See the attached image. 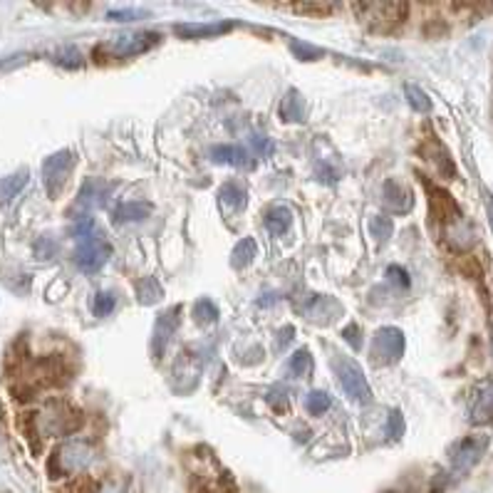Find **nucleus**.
I'll use <instances>...</instances> for the list:
<instances>
[{
	"label": "nucleus",
	"instance_id": "nucleus-1",
	"mask_svg": "<svg viewBox=\"0 0 493 493\" xmlns=\"http://www.w3.org/2000/svg\"><path fill=\"white\" fill-rule=\"evenodd\" d=\"M72 236L77 241V248H75V263L80 265L85 273H97L102 271L112 255V246L107 243V238L97 231V226L92 221L90 216H80L75 229H72Z\"/></svg>",
	"mask_w": 493,
	"mask_h": 493
},
{
	"label": "nucleus",
	"instance_id": "nucleus-2",
	"mask_svg": "<svg viewBox=\"0 0 493 493\" xmlns=\"http://www.w3.org/2000/svg\"><path fill=\"white\" fill-rule=\"evenodd\" d=\"M161 40L159 32H124V35H114L110 40L97 48V55H110V58H117V60H124V58H134V55H141V52H149L157 42Z\"/></svg>",
	"mask_w": 493,
	"mask_h": 493
},
{
	"label": "nucleus",
	"instance_id": "nucleus-3",
	"mask_svg": "<svg viewBox=\"0 0 493 493\" xmlns=\"http://www.w3.org/2000/svg\"><path fill=\"white\" fill-rule=\"evenodd\" d=\"M82 414L62 399H52L45 412L38 417V432L40 434H75L80 429Z\"/></svg>",
	"mask_w": 493,
	"mask_h": 493
},
{
	"label": "nucleus",
	"instance_id": "nucleus-4",
	"mask_svg": "<svg viewBox=\"0 0 493 493\" xmlns=\"http://www.w3.org/2000/svg\"><path fill=\"white\" fill-rule=\"evenodd\" d=\"M335 372H337V380L343 384L345 394L357 404H370L372 402V390H370V382L364 377L363 367L347 357H340L335 360Z\"/></svg>",
	"mask_w": 493,
	"mask_h": 493
},
{
	"label": "nucleus",
	"instance_id": "nucleus-5",
	"mask_svg": "<svg viewBox=\"0 0 493 493\" xmlns=\"http://www.w3.org/2000/svg\"><path fill=\"white\" fill-rule=\"evenodd\" d=\"M75 154L70 149L58 151L52 154L48 159L42 161V182H45V189L50 193V199H58L60 192L65 189L67 184V176L75 169Z\"/></svg>",
	"mask_w": 493,
	"mask_h": 493
},
{
	"label": "nucleus",
	"instance_id": "nucleus-6",
	"mask_svg": "<svg viewBox=\"0 0 493 493\" xmlns=\"http://www.w3.org/2000/svg\"><path fill=\"white\" fill-rule=\"evenodd\" d=\"M92 459H94L92 444L72 439V442L62 444L60 449L55 452L50 466L58 463V466H60V473H80L90 466ZM60 473H58V476H60Z\"/></svg>",
	"mask_w": 493,
	"mask_h": 493
},
{
	"label": "nucleus",
	"instance_id": "nucleus-7",
	"mask_svg": "<svg viewBox=\"0 0 493 493\" xmlns=\"http://www.w3.org/2000/svg\"><path fill=\"white\" fill-rule=\"evenodd\" d=\"M404 354V333L399 327H382L372 340V360L377 364H394Z\"/></svg>",
	"mask_w": 493,
	"mask_h": 493
},
{
	"label": "nucleus",
	"instance_id": "nucleus-8",
	"mask_svg": "<svg viewBox=\"0 0 493 493\" xmlns=\"http://www.w3.org/2000/svg\"><path fill=\"white\" fill-rule=\"evenodd\" d=\"M424 186H426V192H429V209H432V216L439 221V226H446V223L456 221V219H462L463 213L459 209V203L453 202V196L449 192H444L439 186H434L432 182H426L424 179Z\"/></svg>",
	"mask_w": 493,
	"mask_h": 493
},
{
	"label": "nucleus",
	"instance_id": "nucleus-9",
	"mask_svg": "<svg viewBox=\"0 0 493 493\" xmlns=\"http://www.w3.org/2000/svg\"><path fill=\"white\" fill-rule=\"evenodd\" d=\"M357 13H370L364 21L374 22L377 28H384L387 22L390 25H397L407 18L409 13V5L407 3H363V5H354Z\"/></svg>",
	"mask_w": 493,
	"mask_h": 493
},
{
	"label": "nucleus",
	"instance_id": "nucleus-10",
	"mask_svg": "<svg viewBox=\"0 0 493 493\" xmlns=\"http://www.w3.org/2000/svg\"><path fill=\"white\" fill-rule=\"evenodd\" d=\"M179 322H182V305L166 310L159 320H157V327H154V335H151V354H154V357L164 354L166 345L172 340V335L176 333V327H179Z\"/></svg>",
	"mask_w": 493,
	"mask_h": 493
},
{
	"label": "nucleus",
	"instance_id": "nucleus-11",
	"mask_svg": "<svg viewBox=\"0 0 493 493\" xmlns=\"http://www.w3.org/2000/svg\"><path fill=\"white\" fill-rule=\"evenodd\" d=\"M382 196H384V206L390 209L392 213H409L414 206V193L409 186H404L402 182L397 179H387L382 186Z\"/></svg>",
	"mask_w": 493,
	"mask_h": 493
},
{
	"label": "nucleus",
	"instance_id": "nucleus-12",
	"mask_svg": "<svg viewBox=\"0 0 493 493\" xmlns=\"http://www.w3.org/2000/svg\"><path fill=\"white\" fill-rule=\"evenodd\" d=\"M305 318L310 322H320V325H327L333 322L337 315H343V305L330 298V295H312L310 302L302 308Z\"/></svg>",
	"mask_w": 493,
	"mask_h": 493
},
{
	"label": "nucleus",
	"instance_id": "nucleus-13",
	"mask_svg": "<svg viewBox=\"0 0 493 493\" xmlns=\"http://www.w3.org/2000/svg\"><path fill=\"white\" fill-rule=\"evenodd\" d=\"M444 238L449 241V246L452 248H456V251H469L473 243H476V229H473L471 221H466V219H456V221L446 223L444 226Z\"/></svg>",
	"mask_w": 493,
	"mask_h": 493
},
{
	"label": "nucleus",
	"instance_id": "nucleus-14",
	"mask_svg": "<svg viewBox=\"0 0 493 493\" xmlns=\"http://www.w3.org/2000/svg\"><path fill=\"white\" fill-rule=\"evenodd\" d=\"M481 449L483 442L479 439H463V442L456 444V452L452 453V462H453V471L456 473H466L471 471L473 466L479 463L481 459Z\"/></svg>",
	"mask_w": 493,
	"mask_h": 493
},
{
	"label": "nucleus",
	"instance_id": "nucleus-15",
	"mask_svg": "<svg viewBox=\"0 0 493 493\" xmlns=\"http://www.w3.org/2000/svg\"><path fill=\"white\" fill-rule=\"evenodd\" d=\"M213 164H231V166H253L251 154L246 147H238V144H219L209 151Z\"/></svg>",
	"mask_w": 493,
	"mask_h": 493
},
{
	"label": "nucleus",
	"instance_id": "nucleus-16",
	"mask_svg": "<svg viewBox=\"0 0 493 493\" xmlns=\"http://www.w3.org/2000/svg\"><path fill=\"white\" fill-rule=\"evenodd\" d=\"M491 380L486 377L483 380V384L473 392V399H471V422L473 424H486L491 422Z\"/></svg>",
	"mask_w": 493,
	"mask_h": 493
},
{
	"label": "nucleus",
	"instance_id": "nucleus-17",
	"mask_svg": "<svg viewBox=\"0 0 493 493\" xmlns=\"http://www.w3.org/2000/svg\"><path fill=\"white\" fill-rule=\"evenodd\" d=\"M422 154L426 159L432 161L434 166H436V172L444 179H453L456 176V166H453V159L449 157V151L444 149L439 141H429V144H424Z\"/></svg>",
	"mask_w": 493,
	"mask_h": 493
},
{
	"label": "nucleus",
	"instance_id": "nucleus-18",
	"mask_svg": "<svg viewBox=\"0 0 493 493\" xmlns=\"http://www.w3.org/2000/svg\"><path fill=\"white\" fill-rule=\"evenodd\" d=\"M231 31L229 22H186V25H176V35H182L186 40H199V38H216L223 32Z\"/></svg>",
	"mask_w": 493,
	"mask_h": 493
},
{
	"label": "nucleus",
	"instance_id": "nucleus-19",
	"mask_svg": "<svg viewBox=\"0 0 493 493\" xmlns=\"http://www.w3.org/2000/svg\"><path fill=\"white\" fill-rule=\"evenodd\" d=\"M263 223H265V229H268L273 236H282V233L292 226V211L285 203H275V206H271V209L265 211Z\"/></svg>",
	"mask_w": 493,
	"mask_h": 493
},
{
	"label": "nucleus",
	"instance_id": "nucleus-20",
	"mask_svg": "<svg viewBox=\"0 0 493 493\" xmlns=\"http://www.w3.org/2000/svg\"><path fill=\"white\" fill-rule=\"evenodd\" d=\"M31 182V172L28 169H21V172L11 174V176H5V179H0V206H5V203H11L18 193L28 186Z\"/></svg>",
	"mask_w": 493,
	"mask_h": 493
},
{
	"label": "nucleus",
	"instance_id": "nucleus-21",
	"mask_svg": "<svg viewBox=\"0 0 493 493\" xmlns=\"http://www.w3.org/2000/svg\"><path fill=\"white\" fill-rule=\"evenodd\" d=\"M147 216H151V206L149 203L141 202H124L114 209V221L117 223H134V221H144Z\"/></svg>",
	"mask_w": 493,
	"mask_h": 493
},
{
	"label": "nucleus",
	"instance_id": "nucleus-22",
	"mask_svg": "<svg viewBox=\"0 0 493 493\" xmlns=\"http://www.w3.org/2000/svg\"><path fill=\"white\" fill-rule=\"evenodd\" d=\"M281 117L285 121H302L305 120V102H302L300 92L291 90L281 100Z\"/></svg>",
	"mask_w": 493,
	"mask_h": 493
},
{
	"label": "nucleus",
	"instance_id": "nucleus-23",
	"mask_svg": "<svg viewBox=\"0 0 493 493\" xmlns=\"http://www.w3.org/2000/svg\"><path fill=\"white\" fill-rule=\"evenodd\" d=\"M110 189H112V184L94 182V179H90V182L82 186L80 203H85V206H104Z\"/></svg>",
	"mask_w": 493,
	"mask_h": 493
},
{
	"label": "nucleus",
	"instance_id": "nucleus-24",
	"mask_svg": "<svg viewBox=\"0 0 493 493\" xmlns=\"http://www.w3.org/2000/svg\"><path fill=\"white\" fill-rule=\"evenodd\" d=\"M134 288H137V300H139L141 305H154V302L161 300V295H164V288L159 285V281L151 278V275L134 282Z\"/></svg>",
	"mask_w": 493,
	"mask_h": 493
},
{
	"label": "nucleus",
	"instance_id": "nucleus-25",
	"mask_svg": "<svg viewBox=\"0 0 493 493\" xmlns=\"http://www.w3.org/2000/svg\"><path fill=\"white\" fill-rule=\"evenodd\" d=\"M219 199L223 206H231V209H243L246 203V189L238 182H226L219 189Z\"/></svg>",
	"mask_w": 493,
	"mask_h": 493
},
{
	"label": "nucleus",
	"instance_id": "nucleus-26",
	"mask_svg": "<svg viewBox=\"0 0 493 493\" xmlns=\"http://www.w3.org/2000/svg\"><path fill=\"white\" fill-rule=\"evenodd\" d=\"M255 255H258L255 241H253V238H243V241L233 248L231 265L233 268H246V265H251Z\"/></svg>",
	"mask_w": 493,
	"mask_h": 493
},
{
	"label": "nucleus",
	"instance_id": "nucleus-27",
	"mask_svg": "<svg viewBox=\"0 0 493 493\" xmlns=\"http://www.w3.org/2000/svg\"><path fill=\"white\" fill-rule=\"evenodd\" d=\"M312 372V357L310 353L302 347L298 353L292 354L291 360H288V374L291 377H310Z\"/></svg>",
	"mask_w": 493,
	"mask_h": 493
},
{
	"label": "nucleus",
	"instance_id": "nucleus-28",
	"mask_svg": "<svg viewBox=\"0 0 493 493\" xmlns=\"http://www.w3.org/2000/svg\"><path fill=\"white\" fill-rule=\"evenodd\" d=\"M404 94H407V102H409V107H412L414 112H422V114L432 112V100H429V94H426L419 85H407V87H404Z\"/></svg>",
	"mask_w": 493,
	"mask_h": 493
},
{
	"label": "nucleus",
	"instance_id": "nucleus-29",
	"mask_svg": "<svg viewBox=\"0 0 493 493\" xmlns=\"http://www.w3.org/2000/svg\"><path fill=\"white\" fill-rule=\"evenodd\" d=\"M330 407H333L330 394L320 392V390H315V392H310L308 397H305V409H308L312 417H320V414L327 412Z\"/></svg>",
	"mask_w": 493,
	"mask_h": 493
},
{
	"label": "nucleus",
	"instance_id": "nucleus-30",
	"mask_svg": "<svg viewBox=\"0 0 493 493\" xmlns=\"http://www.w3.org/2000/svg\"><path fill=\"white\" fill-rule=\"evenodd\" d=\"M193 312H196V320L202 322V325H211V322L219 320V308L209 298H202V300L196 302Z\"/></svg>",
	"mask_w": 493,
	"mask_h": 493
},
{
	"label": "nucleus",
	"instance_id": "nucleus-31",
	"mask_svg": "<svg viewBox=\"0 0 493 493\" xmlns=\"http://www.w3.org/2000/svg\"><path fill=\"white\" fill-rule=\"evenodd\" d=\"M370 229H372L374 238L380 243H384L394 233V223L392 219H387V216H377V219H372V223H370Z\"/></svg>",
	"mask_w": 493,
	"mask_h": 493
},
{
	"label": "nucleus",
	"instance_id": "nucleus-32",
	"mask_svg": "<svg viewBox=\"0 0 493 493\" xmlns=\"http://www.w3.org/2000/svg\"><path fill=\"white\" fill-rule=\"evenodd\" d=\"M114 305H117V300H114L112 292H97V295H94V302H92V310H94L97 318H104V315H110V312L114 310Z\"/></svg>",
	"mask_w": 493,
	"mask_h": 493
},
{
	"label": "nucleus",
	"instance_id": "nucleus-33",
	"mask_svg": "<svg viewBox=\"0 0 493 493\" xmlns=\"http://www.w3.org/2000/svg\"><path fill=\"white\" fill-rule=\"evenodd\" d=\"M343 340L350 345L353 350H360V347H363V330H360V325H357V322H350V325L345 327Z\"/></svg>",
	"mask_w": 493,
	"mask_h": 493
},
{
	"label": "nucleus",
	"instance_id": "nucleus-34",
	"mask_svg": "<svg viewBox=\"0 0 493 493\" xmlns=\"http://www.w3.org/2000/svg\"><path fill=\"white\" fill-rule=\"evenodd\" d=\"M295 11H298V13H315V15H322V13L337 11V5H335V3H300V5H295Z\"/></svg>",
	"mask_w": 493,
	"mask_h": 493
},
{
	"label": "nucleus",
	"instance_id": "nucleus-35",
	"mask_svg": "<svg viewBox=\"0 0 493 493\" xmlns=\"http://www.w3.org/2000/svg\"><path fill=\"white\" fill-rule=\"evenodd\" d=\"M55 248H58V246H55V241L48 238V236H42V238L35 241V255H38V258H45V261L55 255Z\"/></svg>",
	"mask_w": 493,
	"mask_h": 493
},
{
	"label": "nucleus",
	"instance_id": "nucleus-36",
	"mask_svg": "<svg viewBox=\"0 0 493 493\" xmlns=\"http://www.w3.org/2000/svg\"><path fill=\"white\" fill-rule=\"evenodd\" d=\"M251 147L258 157H271L273 154V141L268 139V137H261V134H255V137H253Z\"/></svg>",
	"mask_w": 493,
	"mask_h": 493
},
{
	"label": "nucleus",
	"instance_id": "nucleus-37",
	"mask_svg": "<svg viewBox=\"0 0 493 493\" xmlns=\"http://www.w3.org/2000/svg\"><path fill=\"white\" fill-rule=\"evenodd\" d=\"M291 48H292V52H295V55H300L302 60H318V58L322 55L318 48H310V45H305V42H292Z\"/></svg>",
	"mask_w": 493,
	"mask_h": 493
},
{
	"label": "nucleus",
	"instance_id": "nucleus-38",
	"mask_svg": "<svg viewBox=\"0 0 493 493\" xmlns=\"http://www.w3.org/2000/svg\"><path fill=\"white\" fill-rule=\"evenodd\" d=\"M387 278L392 282H397V285H402V288H409V275H407V271L399 268V265H390V268H387Z\"/></svg>",
	"mask_w": 493,
	"mask_h": 493
},
{
	"label": "nucleus",
	"instance_id": "nucleus-39",
	"mask_svg": "<svg viewBox=\"0 0 493 493\" xmlns=\"http://www.w3.org/2000/svg\"><path fill=\"white\" fill-rule=\"evenodd\" d=\"M402 432H404L402 412H392V417H390V436H392V439H399Z\"/></svg>",
	"mask_w": 493,
	"mask_h": 493
},
{
	"label": "nucleus",
	"instance_id": "nucleus-40",
	"mask_svg": "<svg viewBox=\"0 0 493 493\" xmlns=\"http://www.w3.org/2000/svg\"><path fill=\"white\" fill-rule=\"evenodd\" d=\"M292 333H295V330H292L291 325H288V327H282V333H278V335H282V337H278V347H281V350H285V345L291 343Z\"/></svg>",
	"mask_w": 493,
	"mask_h": 493
},
{
	"label": "nucleus",
	"instance_id": "nucleus-41",
	"mask_svg": "<svg viewBox=\"0 0 493 493\" xmlns=\"http://www.w3.org/2000/svg\"><path fill=\"white\" fill-rule=\"evenodd\" d=\"M139 13H131V11H124V13H110V21H134Z\"/></svg>",
	"mask_w": 493,
	"mask_h": 493
}]
</instances>
